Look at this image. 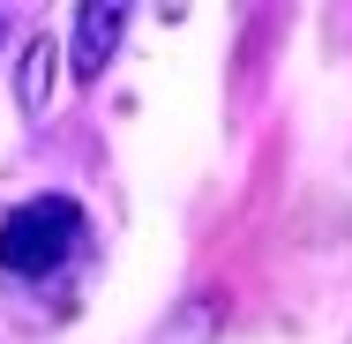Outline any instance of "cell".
<instances>
[{
    "label": "cell",
    "mask_w": 352,
    "mask_h": 344,
    "mask_svg": "<svg viewBox=\"0 0 352 344\" xmlns=\"http://www.w3.org/2000/svg\"><path fill=\"white\" fill-rule=\"evenodd\" d=\"M75 247H82V209L68 195H30L0 225V270L8 277H45V270H60Z\"/></svg>",
    "instance_id": "cell-1"
},
{
    "label": "cell",
    "mask_w": 352,
    "mask_h": 344,
    "mask_svg": "<svg viewBox=\"0 0 352 344\" xmlns=\"http://www.w3.org/2000/svg\"><path fill=\"white\" fill-rule=\"evenodd\" d=\"M75 23H82V38H75V75L90 82V75L113 60V45H120V23H128V8H98V0H90V8L75 15Z\"/></svg>",
    "instance_id": "cell-2"
},
{
    "label": "cell",
    "mask_w": 352,
    "mask_h": 344,
    "mask_svg": "<svg viewBox=\"0 0 352 344\" xmlns=\"http://www.w3.org/2000/svg\"><path fill=\"white\" fill-rule=\"evenodd\" d=\"M45 98H53V45H30V53H23V113L38 120Z\"/></svg>",
    "instance_id": "cell-3"
}]
</instances>
